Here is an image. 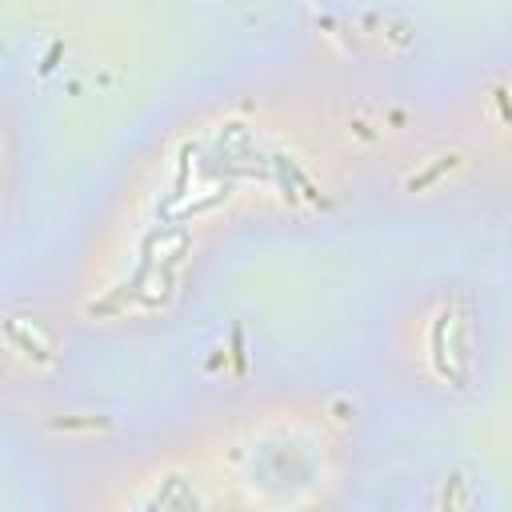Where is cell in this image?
Wrapping results in <instances>:
<instances>
[{"label": "cell", "mask_w": 512, "mask_h": 512, "mask_svg": "<svg viewBox=\"0 0 512 512\" xmlns=\"http://www.w3.org/2000/svg\"><path fill=\"white\" fill-rule=\"evenodd\" d=\"M416 120L420 104L304 72L196 88L132 140L76 224L56 276L64 324L152 332L232 240L384 208Z\"/></svg>", "instance_id": "6da1fadb"}, {"label": "cell", "mask_w": 512, "mask_h": 512, "mask_svg": "<svg viewBox=\"0 0 512 512\" xmlns=\"http://www.w3.org/2000/svg\"><path fill=\"white\" fill-rule=\"evenodd\" d=\"M372 456V412L356 388L268 380L212 396L96 456L76 508L112 512H328L356 500Z\"/></svg>", "instance_id": "7a4b0ae2"}, {"label": "cell", "mask_w": 512, "mask_h": 512, "mask_svg": "<svg viewBox=\"0 0 512 512\" xmlns=\"http://www.w3.org/2000/svg\"><path fill=\"white\" fill-rule=\"evenodd\" d=\"M368 380L408 416H460L500 360V308L484 280L432 272L396 288L368 324Z\"/></svg>", "instance_id": "3957f363"}, {"label": "cell", "mask_w": 512, "mask_h": 512, "mask_svg": "<svg viewBox=\"0 0 512 512\" xmlns=\"http://www.w3.org/2000/svg\"><path fill=\"white\" fill-rule=\"evenodd\" d=\"M36 124L32 108L20 88L0 80V244H8L32 204V184H36Z\"/></svg>", "instance_id": "277c9868"}]
</instances>
